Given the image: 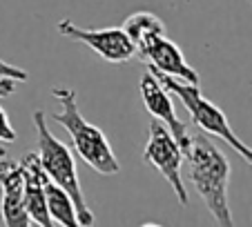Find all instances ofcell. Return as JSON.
Listing matches in <instances>:
<instances>
[{"instance_id": "obj_12", "label": "cell", "mask_w": 252, "mask_h": 227, "mask_svg": "<svg viewBox=\"0 0 252 227\" xmlns=\"http://www.w3.org/2000/svg\"><path fill=\"white\" fill-rule=\"evenodd\" d=\"M123 31L129 36L134 47L138 49L148 40H152L154 36H163L165 33V25H163L161 18H157L150 11H138V14H132L123 23Z\"/></svg>"}, {"instance_id": "obj_14", "label": "cell", "mask_w": 252, "mask_h": 227, "mask_svg": "<svg viewBox=\"0 0 252 227\" xmlns=\"http://www.w3.org/2000/svg\"><path fill=\"white\" fill-rule=\"evenodd\" d=\"M0 76H5V78H14V81H27V71L9 65V62H5L2 58H0Z\"/></svg>"}, {"instance_id": "obj_7", "label": "cell", "mask_w": 252, "mask_h": 227, "mask_svg": "<svg viewBox=\"0 0 252 227\" xmlns=\"http://www.w3.org/2000/svg\"><path fill=\"white\" fill-rule=\"evenodd\" d=\"M136 56H141L143 60H150V67H154L161 74L181 78V81L192 83V85H199V74L188 65L179 45L172 43L170 38H165V33L163 36H154L143 47H138Z\"/></svg>"}, {"instance_id": "obj_15", "label": "cell", "mask_w": 252, "mask_h": 227, "mask_svg": "<svg viewBox=\"0 0 252 227\" xmlns=\"http://www.w3.org/2000/svg\"><path fill=\"white\" fill-rule=\"evenodd\" d=\"M16 83L14 78H5V76H0V98H5V96H11L16 91Z\"/></svg>"}, {"instance_id": "obj_9", "label": "cell", "mask_w": 252, "mask_h": 227, "mask_svg": "<svg viewBox=\"0 0 252 227\" xmlns=\"http://www.w3.org/2000/svg\"><path fill=\"white\" fill-rule=\"evenodd\" d=\"M0 187H2V200H0V216L7 227H29L27 209H25V176L20 163H9L0 171Z\"/></svg>"}, {"instance_id": "obj_16", "label": "cell", "mask_w": 252, "mask_h": 227, "mask_svg": "<svg viewBox=\"0 0 252 227\" xmlns=\"http://www.w3.org/2000/svg\"><path fill=\"white\" fill-rule=\"evenodd\" d=\"M7 165H9V161H5V158H2V161H0V171L5 170V167H7Z\"/></svg>"}, {"instance_id": "obj_10", "label": "cell", "mask_w": 252, "mask_h": 227, "mask_svg": "<svg viewBox=\"0 0 252 227\" xmlns=\"http://www.w3.org/2000/svg\"><path fill=\"white\" fill-rule=\"evenodd\" d=\"M20 167H23L25 176V209H27L32 223L43 227L54 225L47 212V203H45V178H47V174L40 167L38 154H27L20 161Z\"/></svg>"}, {"instance_id": "obj_1", "label": "cell", "mask_w": 252, "mask_h": 227, "mask_svg": "<svg viewBox=\"0 0 252 227\" xmlns=\"http://www.w3.org/2000/svg\"><path fill=\"white\" fill-rule=\"evenodd\" d=\"M183 161L190 167V180L201 200L219 225H232V212L228 205L230 163L225 154L208 136H192L183 149Z\"/></svg>"}, {"instance_id": "obj_2", "label": "cell", "mask_w": 252, "mask_h": 227, "mask_svg": "<svg viewBox=\"0 0 252 227\" xmlns=\"http://www.w3.org/2000/svg\"><path fill=\"white\" fill-rule=\"evenodd\" d=\"M52 94L61 103V112L54 114V120L67 129V134L71 138V145H74L78 156L92 170H96L103 176L119 174L121 163L114 156V149H112L110 141H107V136L96 125L87 123L83 118V114L76 103V91L67 89V87H58V89H52Z\"/></svg>"}, {"instance_id": "obj_17", "label": "cell", "mask_w": 252, "mask_h": 227, "mask_svg": "<svg viewBox=\"0 0 252 227\" xmlns=\"http://www.w3.org/2000/svg\"><path fill=\"white\" fill-rule=\"evenodd\" d=\"M5 154H7V151H5V147H0V158H5Z\"/></svg>"}, {"instance_id": "obj_8", "label": "cell", "mask_w": 252, "mask_h": 227, "mask_svg": "<svg viewBox=\"0 0 252 227\" xmlns=\"http://www.w3.org/2000/svg\"><path fill=\"white\" fill-rule=\"evenodd\" d=\"M141 87V98H143V105L148 107V112L152 114L154 118H158L161 123H165V127L172 132V136L179 141L181 149H186L188 141H190V134H188V127L181 123V118L176 116L174 112V103L170 98V91L158 83V78L148 71V74L141 78L138 83Z\"/></svg>"}, {"instance_id": "obj_6", "label": "cell", "mask_w": 252, "mask_h": 227, "mask_svg": "<svg viewBox=\"0 0 252 227\" xmlns=\"http://www.w3.org/2000/svg\"><path fill=\"white\" fill-rule=\"evenodd\" d=\"M56 29L63 36L87 45L92 52H96L107 62H127L136 56V47H134V43L129 40L127 33L123 31V27L83 29V27H76L71 20H61Z\"/></svg>"}, {"instance_id": "obj_3", "label": "cell", "mask_w": 252, "mask_h": 227, "mask_svg": "<svg viewBox=\"0 0 252 227\" xmlns=\"http://www.w3.org/2000/svg\"><path fill=\"white\" fill-rule=\"evenodd\" d=\"M33 125H36V138H38V161L40 167L45 170V174L54 180L56 185H61L67 194L74 200L78 216V225H94V214L87 207V200L83 196V187L78 180L76 171V161L71 149L63 141H58L52 134L45 118V112L33 114Z\"/></svg>"}, {"instance_id": "obj_13", "label": "cell", "mask_w": 252, "mask_h": 227, "mask_svg": "<svg viewBox=\"0 0 252 227\" xmlns=\"http://www.w3.org/2000/svg\"><path fill=\"white\" fill-rule=\"evenodd\" d=\"M0 141L5 142H14L16 141V129L11 127L9 118H7V112L0 105Z\"/></svg>"}, {"instance_id": "obj_5", "label": "cell", "mask_w": 252, "mask_h": 227, "mask_svg": "<svg viewBox=\"0 0 252 227\" xmlns=\"http://www.w3.org/2000/svg\"><path fill=\"white\" fill-rule=\"evenodd\" d=\"M143 161L152 165L170 183V187L174 189L176 199H179V203L183 207L190 203V194H188L181 178L183 149L179 145V141L172 136V132L165 127V123H161L158 118L150 120V136H148V145L143 149Z\"/></svg>"}, {"instance_id": "obj_4", "label": "cell", "mask_w": 252, "mask_h": 227, "mask_svg": "<svg viewBox=\"0 0 252 227\" xmlns=\"http://www.w3.org/2000/svg\"><path fill=\"white\" fill-rule=\"evenodd\" d=\"M150 71L157 76L158 83H161L170 94L179 96V100L183 103V107L190 112V118L194 120V125H199L208 136H217L223 142H228L239 156L252 167V147L246 145V142L234 134V129L230 127L228 118H225V114L221 112L212 100H208L203 94H201L199 85H192V83H186V81H181V78L161 74V71H157L154 67H150Z\"/></svg>"}, {"instance_id": "obj_11", "label": "cell", "mask_w": 252, "mask_h": 227, "mask_svg": "<svg viewBox=\"0 0 252 227\" xmlns=\"http://www.w3.org/2000/svg\"><path fill=\"white\" fill-rule=\"evenodd\" d=\"M45 203L52 223H58L63 227H78V216L74 200L61 185H56L52 178H45Z\"/></svg>"}]
</instances>
